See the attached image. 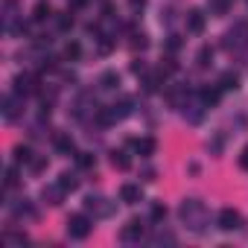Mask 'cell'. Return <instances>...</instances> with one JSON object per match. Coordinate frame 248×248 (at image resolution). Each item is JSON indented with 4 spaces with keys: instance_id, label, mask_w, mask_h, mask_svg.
<instances>
[{
    "instance_id": "cell-1",
    "label": "cell",
    "mask_w": 248,
    "mask_h": 248,
    "mask_svg": "<svg viewBox=\"0 0 248 248\" xmlns=\"http://www.w3.org/2000/svg\"><path fill=\"white\" fill-rule=\"evenodd\" d=\"M91 231H93V222H91L85 213H73V216L67 219V236H70V239H85Z\"/></svg>"
},
{
    "instance_id": "cell-2",
    "label": "cell",
    "mask_w": 248,
    "mask_h": 248,
    "mask_svg": "<svg viewBox=\"0 0 248 248\" xmlns=\"http://www.w3.org/2000/svg\"><path fill=\"white\" fill-rule=\"evenodd\" d=\"M216 222H219L222 231H236V228H242V216H239V210H233V207H222Z\"/></svg>"
},
{
    "instance_id": "cell-3",
    "label": "cell",
    "mask_w": 248,
    "mask_h": 248,
    "mask_svg": "<svg viewBox=\"0 0 248 248\" xmlns=\"http://www.w3.org/2000/svg\"><path fill=\"white\" fill-rule=\"evenodd\" d=\"M248 44V27L245 24H236L228 35H225V47L228 50H239V47H245Z\"/></svg>"
},
{
    "instance_id": "cell-4",
    "label": "cell",
    "mask_w": 248,
    "mask_h": 248,
    "mask_svg": "<svg viewBox=\"0 0 248 248\" xmlns=\"http://www.w3.org/2000/svg\"><path fill=\"white\" fill-rule=\"evenodd\" d=\"M120 202L138 204V202H143V190H140L138 184H123V187H120Z\"/></svg>"
},
{
    "instance_id": "cell-5",
    "label": "cell",
    "mask_w": 248,
    "mask_h": 248,
    "mask_svg": "<svg viewBox=\"0 0 248 248\" xmlns=\"http://www.w3.org/2000/svg\"><path fill=\"white\" fill-rule=\"evenodd\" d=\"M146 233V228H143V222L140 219H132L129 225H123V231H120V236L126 239V242H132V239H140Z\"/></svg>"
},
{
    "instance_id": "cell-6",
    "label": "cell",
    "mask_w": 248,
    "mask_h": 248,
    "mask_svg": "<svg viewBox=\"0 0 248 248\" xmlns=\"http://www.w3.org/2000/svg\"><path fill=\"white\" fill-rule=\"evenodd\" d=\"M187 30L196 32V35L204 32V12H202V9H190V12H187Z\"/></svg>"
},
{
    "instance_id": "cell-7",
    "label": "cell",
    "mask_w": 248,
    "mask_h": 248,
    "mask_svg": "<svg viewBox=\"0 0 248 248\" xmlns=\"http://www.w3.org/2000/svg\"><path fill=\"white\" fill-rule=\"evenodd\" d=\"M32 91H35V79H32V76H27V73H21V76L15 79V93L27 96V93H32Z\"/></svg>"
},
{
    "instance_id": "cell-8",
    "label": "cell",
    "mask_w": 248,
    "mask_h": 248,
    "mask_svg": "<svg viewBox=\"0 0 248 248\" xmlns=\"http://www.w3.org/2000/svg\"><path fill=\"white\" fill-rule=\"evenodd\" d=\"M135 149H138V155H140V158H149V155H155L158 143H155L152 138H140V140H135Z\"/></svg>"
},
{
    "instance_id": "cell-9",
    "label": "cell",
    "mask_w": 248,
    "mask_h": 248,
    "mask_svg": "<svg viewBox=\"0 0 248 248\" xmlns=\"http://www.w3.org/2000/svg\"><path fill=\"white\" fill-rule=\"evenodd\" d=\"M18 105H21V93L3 99V114H6V120H15V117H18Z\"/></svg>"
},
{
    "instance_id": "cell-10",
    "label": "cell",
    "mask_w": 248,
    "mask_h": 248,
    "mask_svg": "<svg viewBox=\"0 0 248 248\" xmlns=\"http://www.w3.org/2000/svg\"><path fill=\"white\" fill-rule=\"evenodd\" d=\"M111 167H114V170H129V167H132V161H129V155H126V152L114 149V152H111Z\"/></svg>"
},
{
    "instance_id": "cell-11",
    "label": "cell",
    "mask_w": 248,
    "mask_h": 248,
    "mask_svg": "<svg viewBox=\"0 0 248 248\" xmlns=\"http://www.w3.org/2000/svg\"><path fill=\"white\" fill-rule=\"evenodd\" d=\"M50 18H53V9H50L47 3H38V6L32 9V21H35V24H44V21H50Z\"/></svg>"
},
{
    "instance_id": "cell-12",
    "label": "cell",
    "mask_w": 248,
    "mask_h": 248,
    "mask_svg": "<svg viewBox=\"0 0 248 248\" xmlns=\"http://www.w3.org/2000/svg\"><path fill=\"white\" fill-rule=\"evenodd\" d=\"M219 85H222L225 91H236V88H239V76H236L233 70H225L222 79H219Z\"/></svg>"
},
{
    "instance_id": "cell-13",
    "label": "cell",
    "mask_w": 248,
    "mask_h": 248,
    "mask_svg": "<svg viewBox=\"0 0 248 248\" xmlns=\"http://www.w3.org/2000/svg\"><path fill=\"white\" fill-rule=\"evenodd\" d=\"M59 187H62V190H64V193H67V190H70V193H73V190H76V187H79V178H76V175H73V172H62V175H59Z\"/></svg>"
},
{
    "instance_id": "cell-14",
    "label": "cell",
    "mask_w": 248,
    "mask_h": 248,
    "mask_svg": "<svg viewBox=\"0 0 248 248\" xmlns=\"http://www.w3.org/2000/svg\"><path fill=\"white\" fill-rule=\"evenodd\" d=\"M41 196H44V202H47V204H62L64 190H62V187H44V193H41Z\"/></svg>"
},
{
    "instance_id": "cell-15",
    "label": "cell",
    "mask_w": 248,
    "mask_h": 248,
    "mask_svg": "<svg viewBox=\"0 0 248 248\" xmlns=\"http://www.w3.org/2000/svg\"><path fill=\"white\" fill-rule=\"evenodd\" d=\"M99 85H102L105 91H114V88L120 85V73H114V70H108V73H102V79H99Z\"/></svg>"
},
{
    "instance_id": "cell-16",
    "label": "cell",
    "mask_w": 248,
    "mask_h": 248,
    "mask_svg": "<svg viewBox=\"0 0 248 248\" xmlns=\"http://www.w3.org/2000/svg\"><path fill=\"white\" fill-rule=\"evenodd\" d=\"M210 59H213V47H207V44H204V47L196 53V64H199V67H207V64H210Z\"/></svg>"
},
{
    "instance_id": "cell-17",
    "label": "cell",
    "mask_w": 248,
    "mask_h": 248,
    "mask_svg": "<svg viewBox=\"0 0 248 248\" xmlns=\"http://www.w3.org/2000/svg\"><path fill=\"white\" fill-rule=\"evenodd\" d=\"M53 140H56V149H59V152H64V155H70V152H73V140H70L67 135H56Z\"/></svg>"
},
{
    "instance_id": "cell-18",
    "label": "cell",
    "mask_w": 248,
    "mask_h": 248,
    "mask_svg": "<svg viewBox=\"0 0 248 248\" xmlns=\"http://www.w3.org/2000/svg\"><path fill=\"white\" fill-rule=\"evenodd\" d=\"M202 102L204 105H216L219 102V88H202Z\"/></svg>"
},
{
    "instance_id": "cell-19",
    "label": "cell",
    "mask_w": 248,
    "mask_h": 248,
    "mask_svg": "<svg viewBox=\"0 0 248 248\" xmlns=\"http://www.w3.org/2000/svg\"><path fill=\"white\" fill-rule=\"evenodd\" d=\"M15 161L18 164H32V149L30 146H18L15 149Z\"/></svg>"
},
{
    "instance_id": "cell-20",
    "label": "cell",
    "mask_w": 248,
    "mask_h": 248,
    "mask_svg": "<svg viewBox=\"0 0 248 248\" xmlns=\"http://www.w3.org/2000/svg\"><path fill=\"white\" fill-rule=\"evenodd\" d=\"M228 6H231V0H210V12L213 15H225Z\"/></svg>"
},
{
    "instance_id": "cell-21",
    "label": "cell",
    "mask_w": 248,
    "mask_h": 248,
    "mask_svg": "<svg viewBox=\"0 0 248 248\" xmlns=\"http://www.w3.org/2000/svg\"><path fill=\"white\" fill-rule=\"evenodd\" d=\"M79 53H82V47H79L76 41H70V44L64 47V59H67V62H73V59H79Z\"/></svg>"
},
{
    "instance_id": "cell-22",
    "label": "cell",
    "mask_w": 248,
    "mask_h": 248,
    "mask_svg": "<svg viewBox=\"0 0 248 248\" xmlns=\"http://www.w3.org/2000/svg\"><path fill=\"white\" fill-rule=\"evenodd\" d=\"M76 161H79V167H82V170H91V167H93V155H88V152H79V155H76Z\"/></svg>"
},
{
    "instance_id": "cell-23",
    "label": "cell",
    "mask_w": 248,
    "mask_h": 248,
    "mask_svg": "<svg viewBox=\"0 0 248 248\" xmlns=\"http://www.w3.org/2000/svg\"><path fill=\"white\" fill-rule=\"evenodd\" d=\"M70 27H73V15H70V12L59 15V30H70Z\"/></svg>"
},
{
    "instance_id": "cell-24",
    "label": "cell",
    "mask_w": 248,
    "mask_h": 248,
    "mask_svg": "<svg viewBox=\"0 0 248 248\" xmlns=\"http://www.w3.org/2000/svg\"><path fill=\"white\" fill-rule=\"evenodd\" d=\"M146 47H149L146 35H135V38H132V50H146Z\"/></svg>"
},
{
    "instance_id": "cell-25",
    "label": "cell",
    "mask_w": 248,
    "mask_h": 248,
    "mask_svg": "<svg viewBox=\"0 0 248 248\" xmlns=\"http://www.w3.org/2000/svg\"><path fill=\"white\" fill-rule=\"evenodd\" d=\"M164 216H167V207H164V204H152V219H155V222H161Z\"/></svg>"
},
{
    "instance_id": "cell-26",
    "label": "cell",
    "mask_w": 248,
    "mask_h": 248,
    "mask_svg": "<svg viewBox=\"0 0 248 248\" xmlns=\"http://www.w3.org/2000/svg\"><path fill=\"white\" fill-rule=\"evenodd\" d=\"M18 184V170H6V187H15Z\"/></svg>"
},
{
    "instance_id": "cell-27",
    "label": "cell",
    "mask_w": 248,
    "mask_h": 248,
    "mask_svg": "<svg viewBox=\"0 0 248 248\" xmlns=\"http://www.w3.org/2000/svg\"><path fill=\"white\" fill-rule=\"evenodd\" d=\"M47 167V158H32V172H41Z\"/></svg>"
},
{
    "instance_id": "cell-28",
    "label": "cell",
    "mask_w": 248,
    "mask_h": 248,
    "mask_svg": "<svg viewBox=\"0 0 248 248\" xmlns=\"http://www.w3.org/2000/svg\"><path fill=\"white\" fill-rule=\"evenodd\" d=\"M167 47H170V50L175 53V50L181 47V38H178V35H170V41H167Z\"/></svg>"
},
{
    "instance_id": "cell-29",
    "label": "cell",
    "mask_w": 248,
    "mask_h": 248,
    "mask_svg": "<svg viewBox=\"0 0 248 248\" xmlns=\"http://www.w3.org/2000/svg\"><path fill=\"white\" fill-rule=\"evenodd\" d=\"M132 73H146V64H143L140 59H135V62H132Z\"/></svg>"
},
{
    "instance_id": "cell-30",
    "label": "cell",
    "mask_w": 248,
    "mask_h": 248,
    "mask_svg": "<svg viewBox=\"0 0 248 248\" xmlns=\"http://www.w3.org/2000/svg\"><path fill=\"white\" fill-rule=\"evenodd\" d=\"M239 167H242V170L248 172V146H245V149L239 152Z\"/></svg>"
},
{
    "instance_id": "cell-31",
    "label": "cell",
    "mask_w": 248,
    "mask_h": 248,
    "mask_svg": "<svg viewBox=\"0 0 248 248\" xmlns=\"http://www.w3.org/2000/svg\"><path fill=\"white\" fill-rule=\"evenodd\" d=\"M161 70H164V73H172V70H175V62H172V59H164Z\"/></svg>"
},
{
    "instance_id": "cell-32",
    "label": "cell",
    "mask_w": 248,
    "mask_h": 248,
    "mask_svg": "<svg viewBox=\"0 0 248 248\" xmlns=\"http://www.w3.org/2000/svg\"><path fill=\"white\" fill-rule=\"evenodd\" d=\"M155 178V170H143V181H152Z\"/></svg>"
},
{
    "instance_id": "cell-33",
    "label": "cell",
    "mask_w": 248,
    "mask_h": 248,
    "mask_svg": "<svg viewBox=\"0 0 248 248\" xmlns=\"http://www.w3.org/2000/svg\"><path fill=\"white\" fill-rule=\"evenodd\" d=\"M132 6H143V0H132Z\"/></svg>"
}]
</instances>
